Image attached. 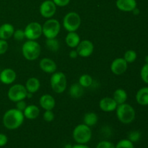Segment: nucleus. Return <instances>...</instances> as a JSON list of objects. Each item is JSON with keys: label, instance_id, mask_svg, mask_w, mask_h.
Wrapping results in <instances>:
<instances>
[{"label": "nucleus", "instance_id": "72a5a7b5", "mask_svg": "<svg viewBox=\"0 0 148 148\" xmlns=\"http://www.w3.org/2000/svg\"><path fill=\"white\" fill-rule=\"evenodd\" d=\"M9 45L7 40L0 39V55H2L8 50Z\"/></svg>", "mask_w": 148, "mask_h": 148}, {"label": "nucleus", "instance_id": "aec40b11", "mask_svg": "<svg viewBox=\"0 0 148 148\" xmlns=\"http://www.w3.org/2000/svg\"><path fill=\"white\" fill-rule=\"evenodd\" d=\"M26 90L28 92L34 94L38 91L40 88V82L38 78L36 77H30L26 81L25 85Z\"/></svg>", "mask_w": 148, "mask_h": 148}, {"label": "nucleus", "instance_id": "c03bdc74", "mask_svg": "<svg viewBox=\"0 0 148 148\" xmlns=\"http://www.w3.org/2000/svg\"><path fill=\"white\" fill-rule=\"evenodd\" d=\"M145 60L146 64H148V56H146V57H145Z\"/></svg>", "mask_w": 148, "mask_h": 148}, {"label": "nucleus", "instance_id": "ea45409f", "mask_svg": "<svg viewBox=\"0 0 148 148\" xmlns=\"http://www.w3.org/2000/svg\"><path fill=\"white\" fill-rule=\"evenodd\" d=\"M72 148H90L88 146L85 145V144H77L72 146Z\"/></svg>", "mask_w": 148, "mask_h": 148}, {"label": "nucleus", "instance_id": "412c9836", "mask_svg": "<svg viewBox=\"0 0 148 148\" xmlns=\"http://www.w3.org/2000/svg\"><path fill=\"white\" fill-rule=\"evenodd\" d=\"M80 37L76 32H69L65 38V42L66 44L69 47L76 48L80 42Z\"/></svg>", "mask_w": 148, "mask_h": 148}, {"label": "nucleus", "instance_id": "58836bf2", "mask_svg": "<svg viewBox=\"0 0 148 148\" xmlns=\"http://www.w3.org/2000/svg\"><path fill=\"white\" fill-rule=\"evenodd\" d=\"M69 56L71 59H76L78 56V53L77 50H72L69 53Z\"/></svg>", "mask_w": 148, "mask_h": 148}, {"label": "nucleus", "instance_id": "5701e85b", "mask_svg": "<svg viewBox=\"0 0 148 148\" xmlns=\"http://www.w3.org/2000/svg\"><path fill=\"white\" fill-rule=\"evenodd\" d=\"M112 98H114V101L116 102L118 105H120V104L126 103L127 98H128V95H127V92H126L125 90L119 88V89L116 90L114 91Z\"/></svg>", "mask_w": 148, "mask_h": 148}, {"label": "nucleus", "instance_id": "f704fd0d", "mask_svg": "<svg viewBox=\"0 0 148 148\" xmlns=\"http://www.w3.org/2000/svg\"><path fill=\"white\" fill-rule=\"evenodd\" d=\"M96 148H115V145L109 141H101L98 143Z\"/></svg>", "mask_w": 148, "mask_h": 148}, {"label": "nucleus", "instance_id": "4c0bfd02", "mask_svg": "<svg viewBox=\"0 0 148 148\" xmlns=\"http://www.w3.org/2000/svg\"><path fill=\"white\" fill-rule=\"evenodd\" d=\"M8 142V138L4 134L0 133V147H4L7 145Z\"/></svg>", "mask_w": 148, "mask_h": 148}, {"label": "nucleus", "instance_id": "2eb2a0df", "mask_svg": "<svg viewBox=\"0 0 148 148\" xmlns=\"http://www.w3.org/2000/svg\"><path fill=\"white\" fill-rule=\"evenodd\" d=\"M39 66L43 72L49 74H53L56 72L57 65L56 62L49 58H43L39 62Z\"/></svg>", "mask_w": 148, "mask_h": 148}, {"label": "nucleus", "instance_id": "39448f33", "mask_svg": "<svg viewBox=\"0 0 148 148\" xmlns=\"http://www.w3.org/2000/svg\"><path fill=\"white\" fill-rule=\"evenodd\" d=\"M51 89L56 93L60 94L64 92L67 87V79L64 73L55 72L52 74L50 79Z\"/></svg>", "mask_w": 148, "mask_h": 148}, {"label": "nucleus", "instance_id": "9b49d317", "mask_svg": "<svg viewBox=\"0 0 148 148\" xmlns=\"http://www.w3.org/2000/svg\"><path fill=\"white\" fill-rule=\"evenodd\" d=\"M76 48L78 56L83 58L90 56L92 53H93L94 51L93 43L89 40H80V42H79V43Z\"/></svg>", "mask_w": 148, "mask_h": 148}, {"label": "nucleus", "instance_id": "20e7f679", "mask_svg": "<svg viewBox=\"0 0 148 148\" xmlns=\"http://www.w3.org/2000/svg\"><path fill=\"white\" fill-rule=\"evenodd\" d=\"M72 136L77 144H86L91 140L92 131L90 127L86 124H79L74 129Z\"/></svg>", "mask_w": 148, "mask_h": 148}, {"label": "nucleus", "instance_id": "393cba45", "mask_svg": "<svg viewBox=\"0 0 148 148\" xmlns=\"http://www.w3.org/2000/svg\"><path fill=\"white\" fill-rule=\"evenodd\" d=\"M98 121V117L97 114L94 112H88L84 116V124L88 127H91L95 126Z\"/></svg>", "mask_w": 148, "mask_h": 148}, {"label": "nucleus", "instance_id": "a211bd4d", "mask_svg": "<svg viewBox=\"0 0 148 148\" xmlns=\"http://www.w3.org/2000/svg\"><path fill=\"white\" fill-rule=\"evenodd\" d=\"M14 27L10 23H4L0 26V39L7 40L13 36Z\"/></svg>", "mask_w": 148, "mask_h": 148}, {"label": "nucleus", "instance_id": "473e14b6", "mask_svg": "<svg viewBox=\"0 0 148 148\" xmlns=\"http://www.w3.org/2000/svg\"><path fill=\"white\" fill-rule=\"evenodd\" d=\"M43 118L47 122H51V121H53L55 116L52 110H47V111H45V112L43 113Z\"/></svg>", "mask_w": 148, "mask_h": 148}, {"label": "nucleus", "instance_id": "423d86ee", "mask_svg": "<svg viewBox=\"0 0 148 148\" xmlns=\"http://www.w3.org/2000/svg\"><path fill=\"white\" fill-rule=\"evenodd\" d=\"M60 30L61 24L56 19H48L42 25V33L46 38H56Z\"/></svg>", "mask_w": 148, "mask_h": 148}, {"label": "nucleus", "instance_id": "e433bc0d", "mask_svg": "<svg viewBox=\"0 0 148 148\" xmlns=\"http://www.w3.org/2000/svg\"><path fill=\"white\" fill-rule=\"evenodd\" d=\"M27 107V104L25 102L24 100H22V101H18V102H16V108L18 109L19 111H23L25 109V108Z\"/></svg>", "mask_w": 148, "mask_h": 148}, {"label": "nucleus", "instance_id": "a878e982", "mask_svg": "<svg viewBox=\"0 0 148 148\" xmlns=\"http://www.w3.org/2000/svg\"><path fill=\"white\" fill-rule=\"evenodd\" d=\"M78 83L83 87L84 88H89L92 84V77L90 75L88 74H84L81 75L79 79V82Z\"/></svg>", "mask_w": 148, "mask_h": 148}, {"label": "nucleus", "instance_id": "f03ea898", "mask_svg": "<svg viewBox=\"0 0 148 148\" xmlns=\"http://www.w3.org/2000/svg\"><path fill=\"white\" fill-rule=\"evenodd\" d=\"M116 111V116L119 121L123 124H130L135 119V110L130 104L124 103L118 105Z\"/></svg>", "mask_w": 148, "mask_h": 148}, {"label": "nucleus", "instance_id": "7c9ffc66", "mask_svg": "<svg viewBox=\"0 0 148 148\" xmlns=\"http://www.w3.org/2000/svg\"><path fill=\"white\" fill-rule=\"evenodd\" d=\"M13 38H14V40H23V39L25 38V32L24 30H21V29H17V30H14V33H13Z\"/></svg>", "mask_w": 148, "mask_h": 148}, {"label": "nucleus", "instance_id": "9d476101", "mask_svg": "<svg viewBox=\"0 0 148 148\" xmlns=\"http://www.w3.org/2000/svg\"><path fill=\"white\" fill-rule=\"evenodd\" d=\"M39 11L42 17L46 19H50L56 14V6L51 0H46L41 3Z\"/></svg>", "mask_w": 148, "mask_h": 148}, {"label": "nucleus", "instance_id": "c9c22d12", "mask_svg": "<svg viewBox=\"0 0 148 148\" xmlns=\"http://www.w3.org/2000/svg\"><path fill=\"white\" fill-rule=\"evenodd\" d=\"M56 7H66L70 2V0H52Z\"/></svg>", "mask_w": 148, "mask_h": 148}, {"label": "nucleus", "instance_id": "c756f323", "mask_svg": "<svg viewBox=\"0 0 148 148\" xmlns=\"http://www.w3.org/2000/svg\"><path fill=\"white\" fill-rule=\"evenodd\" d=\"M140 76L143 82L148 84V64H145L142 67L141 71H140Z\"/></svg>", "mask_w": 148, "mask_h": 148}, {"label": "nucleus", "instance_id": "79ce46f5", "mask_svg": "<svg viewBox=\"0 0 148 148\" xmlns=\"http://www.w3.org/2000/svg\"><path fill=\"white\" fill-rule=\"evenodd\" d=\"M33 94L31 93V92H27V98H31L32 96H33Z\"/></svg>", "mask_w": 148, "mask_h": 148}, {"label": "nucleus", "instance_id": "6e6552de", "mask_svg": "<svg viewBox=\"0 0 148 148\" xmlns=\"http://www.w3.org/2000/svg\"><path fill=\"white\" fill-rule=\"evenodd\" d=\"M27 91L25 85L15 84L10 88L7 92V97L9 100L16 103L27 98Z\"/></svg>", "mask_w": 148, "mask_h": 148}, {"label": "nucleus", "instance_id": "f257e3e1", "mask_svg": "<svg viewBox=\"0 0 148 148\" xmlns=\"http://www.w3.org/2000/svg\"><path fill=\"white\" fill-rule=\"evenodd\" d=\"M25 116L23 111L17 108H11L4 113L2 123L4 127L10 130H14L21 127L24 122Z\"/></svg>", "mask_w": 148, "mask_h": 148}, {"label": "nucleus", "instance_id": "37998d69", "mask_svg": "<svg viewBox=\"0 0 148 148\" xmlns=\"http://www.w3.org/2000/svg\"><path fill=\"white\" fill-rule=\"evenodd\" d=\"M72 146L70 145H66V146H65V148H72Z\"/></svg>", "mask_w": 148, "mask_h": 148}, {"label": "nucleus", "instance_id": "4be33fe9", "mask_svg": "<svg viewBox=\"0 0 148 148\" xmlns=\"http://www.w3.org/2000/svg\"><path fill=\"white\" fill-rule=\"evenodd\" d=\"M136 101L141 106H148V87L142 88L136 94Z\"/></svg>", "mask_w": 148, "mask_h": 148}, {"label": "nucleus", "instance_id": "7ed1b4c3", "mask_svg": "<svg viewBox=\"0 0 148 148\" xmlns=\"http://www.w3.org/2000/svg\"><path fill=\"white\" fill-rule=\"evenodd\" d=\"M41 52V47L36 40H27L22 46V53L25 59L34 61L39 57Z\"/></svg>", "mask_w": 148, "mask_h": 148}, {"label": "nucleus", "instance_id": "a19ab883", "mask_svg": "<svg viewBox=\"0 0 148 148\" xmlns=\"http://www.w3.org/2000/svg\"><path fill=\"white\" fill-rule=\"evenodd\" d=\"M132 12L134 13V14H138L139 13H140V10H139V9H137V7H136V8L133 10Z\"/></svg>", "mask_w": 148, "mask_h": 148}, {"label": "nucleus", "instance_id": "b1692460", "mask_svg": "<svg viewBox=\"0 0 148 148\" xmlns=\"http://www.w3.org/2000/svg\"><path fill=\"white\" fill-rule=\"evenodd\" d=\"M84 88L79 83L72 84L69 88V95L73 98H79L83 95Z\"/></svg>", "mask_w": 148, "mask_h": 148}, {"label": "nucleus", "instance_id": "f8f14e48", "mask_svg": "<svg viewBox=\"0 0 148 148\" xmlns=\"http://www.w3.org/2000/svg\"><path fill=\"white\" fill-rule=\"evenodd\" d=\"M128 67V63L124 58H117L114 59L111 64V70L116 75H121L125 73Z\"/></svg>", "mask_w": 148, "mask_h": 148}, {"label": "nucleus", "instance_id": "2f4dec72", "mask_svg": "<svg viewBox=\"0 0 148 148\" xmlns=\"http://www.w3.org/2000/svg\"><path fill=\"white\" fill-rule=\"evenodd\" d=\"M141 137V134L140 132L138 131H132L130 133L128 137V140L132 143H136V142L139 141V140Z\"/></svg>", "mask_w": 148, "mask_h": 148}, {"label": "nucleus", "instance_id": "dca6fc26", "mask_svg": "<svg viewBox=\"0 0 148 148\" xmlns=\"http://www.w3.org/2000/svg\"><path fill=\"white\" fill-rule=\"evenodd\" d=\"M116 7L122 12H132L137 7L136 0H116Z\"/></svg>", "mask_w": 148, "mask_h": 148}, {"label": "nucleus", "instance_id": "f3484780", "mask_svg": "<svg viewBox=\"0 0 148 148\" xmlns=\"http://www.w3.org/2000/svg\"><path fill=\"white\" fill-rule=\"evenodd\" d=\"M39 103L42 108L47 111V110H53L56 106V101L52 95L49 94H44L41 95L39 99Z\"/></svg>", "mask_w": 148, "mask_h": 148}, {"label": "nucleus", "instance_id": "bb28decb", "mask_svg": "<svg viewBox=\"0 0 148 148\" xmlns=\"http://www.w3.org/2000/svg\"><path fill=\"white\" fill-rule=\"evenodd\" d=\"M46 47L49 50L53 52L57 51L59 49V46H60L59 40L56 39V38H46Z\"/></svg>", "mask_w": 148, "mask_h": 148}, {"label": "nucleus", "instance_id": "6ab92c4d", "mask_svg": "<svg viewBox=\"0 0 148 148\" xmlns=\"http://www.w3.org/2000/svg\"><path fill=\"white\" fill-rule=\"evenodd\" d=\"M25 118L29 120L36 119L38 117L40 114V109L36 105H29L27 106L25 109L23 111Z\"/></svg>", "mask_w": 148, "mask_h": 148}, {"label": "nucleus", "instance_id": "1a4fd4ad", "mask_svg": "<svg viewBox=\"0 0 148 148\" xmlns=\"http://www.w3.org/2000/svg\"><path fill=\"white\" fill-rule=\"evenodd\" d=\"M24 32L25 38L27 40H36L43 35L42 25L38 22H31L26 25Z\"/></svg>", "mask_w": 148, "mask_h": 148}, {"label": "nucleus", "instance_id": "c85d7f7f", "mask_svg": "<svg viewBox=\"0 0 148 148\" xmlns=\"http://www.w3.org/2000/svg\"><path fill=\"white\" fill-rule=\"evenodd\" d=\"M115 148H134L132 142L128 139H124L119 142L115 146Z\"/></svg>", "mask_w": 148, "mask_h": 148}, {"label": "nucleus", "instance_id": "4468645a", "mask_svg": "<svg viewBox=\"0 0 148 148\" xmlns=\"http://www.w3.org/2000/svg\"><path fill=\"white\" fill-rule=\"evenodd\" d=\"M118 104L114 99L111 97L103 98L99 102V107L104 112H112L116 109Z\"/></svg>", "mask_w": 148, "mask_h": 148}, {"label": "nucleus", "instance_id": "ddd939ff", "mask_svg": "<svg viewBox=\"0 0 148 148\" xmlns=\"http://www.w3.org/2000/svg\"><path fill=\"white\" fill-rule=\"evenodd\" d=\"M17 74L14 69L6 68L0 72V81L4 85H10L15 81Z\"/></svg>", "mask_w": 148, "mask_h": 148}, {"label": "nucleus", "instance_id": "0eeeda50", "mask_svg": "<svg viewBox=\"0 0 148 148\" xmlns=\"http://www.w3.org/2000/svg\"><path fill=\"white\" fill-rule=\"evenodd\" d=\"M81 25V17L78 13L70 12L63 19V27L68 32H76Z\"/></svg>", "mask_w": 148, "mask_h": 148}, {"label": "nucleus", "instance_id": "cd10ccee", "mask_svg": "<svg viewBox=\"0 0 148 148\" xmlns=\"http://www.w3.org/2000/svg\"><path fill=\"white\" fill-rule=\"evenodd\" d=\"M137 53L134 50H128L124 53V59L128 64L133 63L137 59Z\"/></svg>", "mask_w": 148, "mask_h": 148}]
</instances>
